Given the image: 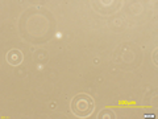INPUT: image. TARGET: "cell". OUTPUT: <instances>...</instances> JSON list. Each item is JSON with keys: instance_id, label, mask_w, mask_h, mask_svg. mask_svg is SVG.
<instances>
[{"instance_id": "2", "label": "cell", "mask_w": 158, "mask_h": 119, "mask_svg": "<svg viewBox=\"0 0 158 119\" xmlns=\"http://www.w3.org/2000/svg\"><path fill=\"white\" fill-rule=\"evenodd\" d=\"M7 61L11 64V65H19V64L23 61V53L20 51H16V49L9 51L7 54Z\"/></svg>"}, {"instance_id": "1", "label": "cell", "mask_w": 158, "mask_h": 119, "mask_svg": "<svg viewBox=\"0 0 158 119\" xmlns=\"http://www.w3.org/2000/svg\"><path fill=\"white\" fill-rule=\"evenodd\" d=\"M71 108L77 117H88L94 110V99L86 94H79L73 99Z\"/></svg>"}]
</instances>
